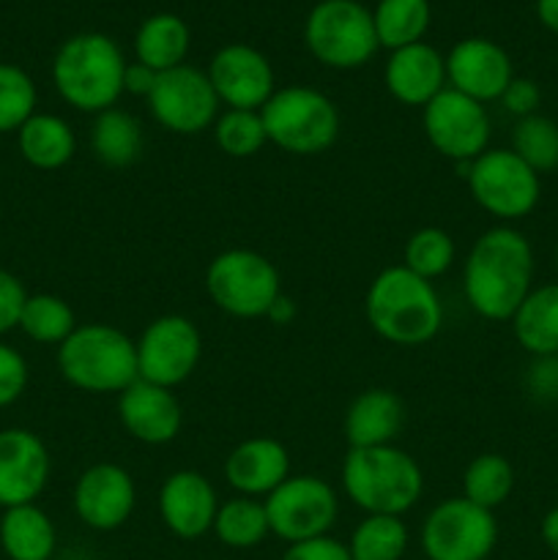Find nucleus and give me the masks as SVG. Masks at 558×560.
Instances as JSON below:
<instances>
[{
  "instance_id": "f704fd0d",
  "label": "nucleus",
  "mask_w": 558,
  "mask_h": 560,
  "mask_svg": "<svg viewBox=\"0 0 558 560\" xmlns=\"http://www.w3.org/2000/svg\"><path fill=\"white\" fill-rule=\"evenodd\" d=\"M454 255H457V246L446 230L421 228L405 241L403 266L414 271L416 277L432 282L454 266Z\"/></svg>"
},
{
  "instance_id": "2f4dec72",
  "label": "nucleus",
  "mask_w": 558,
  "mask_h": 560,
  "mask_svg": "<svg viewBox=\"0 0 558 560\" xmlns=\"http://www.w3.org/2000/svg\"><path fill=\"white\" fill-rule=\"evenodd\" d=\"M514 490V468L501 454H479L463 474V498L476 506L496 512L509 501Z\"/></svg>"
},
{
  "instance_id": "4468645a",
  "label": "nucleus",
  "mask_w": 558,
  "mask_h": 560,
  "mask_svg": "<svg viewBox=\"0 0 558 560\" xmlns=\"http://www.w3.org/2000/svg\"><path fill=\"white\" fill-rule=\"evenodd\" d=\"M148 104L153 120L181 137L202 135L219 118V98L208 74L186 63L156 77Z\"/></svg>"
},
{
  "instance_id": "4c0bfd02",
  "label": "nucleus",
  "mask_w": 558,
  "mask_h": 560,
  "mask_svg": "<svg viewBox=\"0 0 558 560\" xmlns=\"http://www.w3.org/2000/svg\"><path fill=\"white\" fill-rule=\"evenodd\" d=\"M27 361L11 345L0 342V408H9L25 394L27 388Z\"/></svg>"
},
{
  "instance_id": "c85d7f7f",
  "label": "nucleus",
  "mask_w": 558,
  "mask_h": 560,
  "mask_svg": "<svg viewBox=\"0 0 558 560\" xmlns=\"http://www.w3.org/2000/svg\"><path fill=\"white\" fill-rule=\"evenodd\" d=\"M213 534L230 550H252V547L263 545L266 536L271 534L266 503L244 495H235L230 501L219 503L217 520H213Z\"/></svg>"
},
{
  "instance_id": "f257e3e1",
  "label": "nucleus",
  "mask_w": 558,
  "mask_h": 560,
  "mask_svg": "<svg viewBox=\"0 0 558 560\" xmlns=\"http://www.w3.org/2000/svg\"><path fill=\"white\" fill-rule=\"evenodd\" d=\"M534 290V249L512 224L485 230L463 262V293L470 312L492 323L512 320Z\"/></svg>"
},
{
  "instance_id": "f3484780",
  "label": "nucleus",
  "mask_w": 558,
  "mask_h": 560,
  "mask_svg": "<svg viewBox=\"0 0 558 560\" xmlns=\"http://www.w3.org/2000/svg\"><path fill=\"white\" fill-rule=\"evenodd\" d=\"M53 459L47 443L31 430H0V509L36 503L47 490Z\"/></svg>"
},
{
  "instance_id": "aec40b11",
  "label": "nucleus",
  "mask_w": 558,
  "mask_h": 560,
  "mask_svg": "<svg viewBox=\"0 0 558 560\" xmlns=\"http://www.w3.org/2000/svg\"><path fill=\"white\" fill-rule=\"evenodd\" d=\"M446 80L476 102H498L514 80L512 60L490 38H465L449 52Z\"/></svg>"
},
{
  "instance_id": "a19ab883",
  "label": "nucleus",
  "mask_w": 558,
  "mask_h": 560,
  "mask_svg": "<svg viewBox=\"0 0 558 560\" xmlns=\"http://www.w3.org/2000/svg\"><path fill=\"white\" fill-rule=\"evenodd\" d=\"M525 386H528L531 397L539 402H556L558 399V355H542L534 359L525 375Z\"/></svg>"
},
{
  "instance_id": "e433bc0d",
  "label": "nucleus",
  "mask_w": 558,
  "mask_h": 560,
  "mask_svg": "<svg viewBox=\"0 0 558 560\" xmlns=\"http://www.w3.org/2000/svg\"><path fill=\"white\" fill-rule=\"evenodd\" d=\"M38 93L31 74L14 63H0V135L20 131L36 115Z\"/></svg>"
},
{
  "instance_id": "ddd939ff",
  "label": "nucleus",
  "mask_w": 558,
  "mask_h": 560,
  "mask_svg": "<svg viewBox=\"0 0 558 560\" xmlns=\"http://www.w3.org/2000/svg\"><path fill=\"white\" fill-rule=\"evenodd\" d=\"M421 129L427 142L449 162H474L490 148V115L485 104L454 88H443L421 107Z\"/></svg>"
},
{
  "instance_id": "7ed1b4c3",
  "label": "nucleus",
  "mask_w": 558,
  "mask_h": 560,
  "mask_svg": "<svg viewBox=\"0 0 558 560\" xmlns=\"http://www.w3.org/2000/svg\"><path fill=\"white\" fill-rule=\"evenodd\" d=\"M342 487L348 501L364 514L403 517L425 492L419 463L399 446L348 448L342 463Z\"/></svg>"
},
{
  "instance_id": "9d476101",
  "label": "nucleus",
  "mask_w": 558,
  "mask_h": 560,
  "mask_svg": "<svg viewBox=\"0 0 558 560\" xmlns=\"http://www.w3.org/2000/svg\"><path fill=\"white\" fill-rule=\"evenodd\" d=\"M427 560H487L498 545L496 514L460 498H446L425 517L419 534Z\"/></svg>"
},
{
  "instance_id": "37998d69",
  "label": "nucleus",
  "mask_w": 558,
  "mask_h": 560,
  "mask_svg": "<svg viewBox=\"0 0 558 560\" xmlns=\"http://www.w3.org/2000/svg\"><path fill=\"white\" fill-rule=\"evenodd\" d=\"M156 71L148 69L142 63H126L124 74V93H131V96H151L153 85H156Z\"/></svg>"
},
{
  "instance_id": "a18cd8bd",
  "label": "nucleus",
  "mask_w": 558,
  "mask_h": 560,
  "mask_svg": "<svg viewBox=\"0 0 558 560\" xmlns=\"http://www.w3.org/2000/svg\"><path fill=\"white\" fill-rule=\"evenodd\" d=\"M536 14L547 31L558 33V0H536Z\"/></svg>"
},
{
  "instance_id": "de8ad7c7",
  "label": "nucleus",
  "mask_w": 558,
  "mask_h": 560,
  "mask_svg": "<svg viewBox=\"0 0 558 560\" xmlns=\"http://www.w3.org/2000/svg\"><path fill=\"white\" fill-rule=\"evenodd\" d=\"M556 271H558V246H556Z\"/></svg>"
},
{
  "instance_id": "a878e982",
  "label": "nucleus",
  "mask_w": 558,
  "mask_h": 560,
  "mask_svg": "<svg viewBox=\"0 0 558 560\" xmlns=\"http://www.w3.org/2000/svg\"><path fill=\"white\" fill-rule=\"evenodd\" d=\"M509 323L525 353L558 355V282L531 290Z\"/></svg>"
},
{
  "instance_id": "6ab92c4d",
  "label": "nucleus",
  "mask_w": 558,
  "mask_h": 560,
  "mask_svg": "<svg viewBox=\"0 0 558 560\" xmlns=\"http://www.w3.org/2000/svg\"><path fill=\"white\" fill-rule=\"evenodd\" d=\"M118 419L135 441L146 446H164L178 438L184 427V410L173 388L137 377L126 392L118 394Z\"/></svg>"
},
{
  "instance_id": "cd10ccee",
  "label": "nucleus",
  "mask_w": 558,
  "mask_h": 560,
  "mask_svg": "<svg viewBox=\"0 0 558 560\" xmlns=\"http://www.w3.org/2000/svg\"><path fill=\"white\" fill-rule=\"evenodd\" d=\"M146 135L142 124L126 109H104L91 129V151L107 167H129L142 156Z\"/></svg>"
},
{
  "instance_id": "c9c22d12",
  "label": "nucleus",
  "mask_w": 558,
  "mask_h": 560,
  "mask_svg": "<svg viewBox=\"0 0 558 560\" xmlns=\"http://www.w3.org/2000/svg\"><path fill=\"white\" fill-rule=\"evenodd\" d=\"M213 137L224 156L249 159L263 151L268 142L266 126L257 109H228L213 124Z\"/></svg>"
},
{
  "instance_id": "412c9836",
  "label": "nucleus",
  "mask_w": 558,
  "mask_h": 560,
  "mask_svg": "<svg viewBox=\"0 0 558 560\" xmlns=\"http://www.w3.org/2000/svg\"><path fill=\"white\" fill-rule=\"evenodd\" d=\"M290 476V454L277 438H246L224 459V481L244 498H268Z\"/></svg>"
},
{
  "instance_id": "1a4fd4ad",
  "label": "nucleus",
  "mask_w": 558,
  "mask_h": 560,
  "mask_svg": "<svg viewBox=\"0 0 558 560\" xmlns=\"http://www.w3.org/2000/svg\"><path fill=\"white\" fill-rule=\"evenodd\" d=\"M306 47L332 69H359L375 55L372 14L356 0H323L306 20Z\"/></svg>"
},
{
  "instance_id": "20e7f679",
  "label": "nucleus",
  "mask_w": 558,
  "mask_h": 560,
  "mask_svg": "<svg viewBox=\"0 0 558 560\" xmlns=\"http://www.w3.org/2000/svg\"><path fill=\"white\" fill-rule=\"evenodd\" d=\"M124 52L102 33H80L69 38L53 60L55 91L69 107L88 115L115 107L124 96Z\"/></svg>"
},
{
  "instance_id": "bb28decb",
  "label": "nucleus",
  "mask_w": 558,
  "mask_h": 560,
  "mask_svg": "<svg viewBox=\"0 0 558 560\" xmlns=\"http://www.w3.org/2000/svg\"><path fill=\"white\" fill-rule=\"evenodd\" d=\"M191 33L186 22L175 14H153L140 25L135 38L137 63L148 66L156 74L184 66L189 52Z\"/></svg>"
},
{
  "instance_id": "423d86ee",
  "label": "nucleus",
  "mask_w": 558,
  "mask_h": 560,
  "mask_svg": "<svg viewBox=\"0 0 558 560\" xmlns=\"http://www.w3.org/2000/svg\"><path fill=\"white\" fill-rule=\"evenodd\" d=\"M268 142L293 156H317L339 137V109L326 93L306 85L274 91L260 109Z\"/></svg>"
},
{
  "instance_id": "a211bd4d",
  "label": "nucleus",
  "mask_w": 558,
  "mask_h": 560,
  "mask_svg": "<svg viewBox=\"0 0 558 560\" xmlns=\"http://www.w3.org/2000/svg\"><path fill=\"white\" fill-rule=\"evenodd\" d=\"M156 506L170 534L184 541H195L213 530L219 498L211 479L200 470H175L159 487Z\"/></svg>"
},
{
  "instance_id": "58836bf2",
  "label": "nucleus",
  "mask_w": 558,
  "mask_h": 560,
  "mask_svg": "<svg viewBox=\"0 0 558 560\" xmlns=\"http://www.w3.org/2000/svg\"><path fill=\"white\" fill-rule=\"evenodd\" d=\"M27 301L25 284L20 282V277H14L11 271L0 268V337H5L9 331L20 328V315L22 306Z\"/></svg>"
},
{
  "instance_id": "b1692460",
  "label": "nucleus",
  "mask_w": 558,
  "mask_h": 560,
  "mask_svg": "<svg viewBox=\"0 0 558 560\" xmlns=\"http://www.w3.org/2000/svg\"><path fill=\"white\" fill-rule=\"evenodd\" d=\"M0 547L9 560H49L58 550V530L36 503L3 509Z\"/></svg>"
},
{
  "instance_id": "f03ea898",
  "label": "nucleus",
  "mask_w": 558,
  "mask_h": 560,
  "mask_svg": "<svg viewBox=\"0 0 558 560\" xmlns=\"http://www.w3.org/2000/svg\"><path fill=\"white\" fill-rule=\"evenodd\" d=\"M364 315L372 331L399 348H416L438 337L443 304L432 282L416 277L399 262L372 279L364 299Z\"/></svg>"
},
{
  "instance_id": "c756f323",
  "label": "nucleus",
  "mask_w": 558,
  "mask_h": 560,
  "mask_svg": "<svg viewBox=\"0 0 558 560\" xmlns=\"http://www.w3.org/2000/svg\"><path fill=\"white\" fill-rule=\"evenodd\" d=\"M408 525L392 514H367L348 541L350 560H403L408 552Z\"/></svg>"
},
{
  "instance_id": "6e6552de",
  "label": "nucleus",
  "mask_w": 558,
  "mask_h": 560,
  "mask_svg": "<svg viewBox=\"0 0 558 560\" xmlns=\"http://www.w3.org/2000/svg\"><path fill=\"white\" fill-rule=\"evenodd\" d=\"M465 184L476 206L503 224L534 213L542 200V175H536L512 148H487L470 162Z\"/></svg>"
},
{
  "instance_id": "f8f14e48",
  "label": "nucleus",
  "mask_w": 558,
  "mask_h": 560,
  "mask_svg": "<svg viewBox=\"0 0 558 560\" xmlns=\"http://www.w3.org/2000/svg\"><path fill=\"white\" fill-rule=\"evenodd\" d=\"M137 342V377L175 388L191 377L202 355L200 328L184 315H162L146 326Z\"/></svg>"
},
{
  "instance_id": "5701e85b",
  "label": "nucleus",
  "mask_w": 558,
  "mask_h": 560,
  "mask_svg": "<svg viewBox=\"0 0 558 560\" xmlns=\"http://www.w3.org/2000/svg\"><path fill=\"white\" fill-rule=\"evenodd\" d=\"M405 427V405L388 388H367L345 410V441L350 448L392 446Z\"/></svg>"
},
{
  "instance_id": "9b49d317",
  "label": "nucleus",
  "mask_w": 558,
  "mask_h": 560,
  "mask_svg": "<svg viewBox=\"0 0 558 560\" xmlns=\"http://www.w3.org/2000/svg\"><path fill=\"white\" fill-rule=\"evenodd\" d=\"M266 514L271 534L288 545L328 536L339 514V498L321 476H288L266 498Z\"/></svg>"
},
{
  "instance_id": "dca6fc26",
  "label": "nucleus",
  "mask_w": 558,
  "mask_h": 560,
  "mask_svg": "<svg viewBox=\"0 0 558 560\" xmlns=\"http://www.w3.org/2000/svg\"><path fill=\"white\" fill-rule=\"evenodd\" d=\"M206 74L217 91L219 104H228V109H257L260 113L277 91L271 63L249 44H228L219 49Z\"/></svg>"
},
{
  "instance_id": "72a5a7b5",
  "label": "nucleus",
  "mask_w": 558,
  "mask_h": 560,
  "mask_svg": "<svg viewBox=\"0 0 558 560\" xmlns=\"http://www.w3.org/2000/svg\"><path fill=\"white\" fill-rule=\"evenodd\" d=\"M512 151L536 175L553 173L558 170V124L539 113L520 118L512 129Z\"/></svg>"
},
{
  "instance_id": "39448f33",
  "label": "nucleus",
  "mask_w": 558,
  "mask_h": 560,
  "mask_svg": "<svg viewBox=\"0 0 558 560\" xmlns=\"http://www.w3.org/2000/svg\"><path fill=\"white\" fill-rule=\"evenodd\" d=\"M58 370L71 388L120 394L137 381V342L109 323H85L58 345Z\"/></svg>"
},
{
  "instance_id": "7c9ffc66",
  "label": "nucleus",
  "mask_w": 558,
  "mask_h": 560,
  "mask_svg": "<svg viewBox=\"0 0 558 560\" xmlns=\"http://www.w3.org/2000/svg\"><path fill=\"white\" fill-rule=\"evenodd\" d=\"M372 22H375L377 44L394 52V49L421 42L430 27V3L427 0H381Z\"/></svg>"
},
{
  "instance_id": "473e14b6",
  "label": "nucleus",
  "mask_w": 558,
  "mask_h": 560,
  "mask_svg": "<svg viewBox=\"0 0 558 560\" xmlns=\"http://www.w3.org/2000/svg\"><path fill=\"white\" fill-rule=\"evenodd\" d=\"M80 326L69 301L53 293L27 295L20 315V331L38 345H63Z\"/></svg>"
},
{
  "instance_id": "0eeeda50",
  "label": "nucleus",
  "mask_w": 558,
  "mask_h": 560,
  "mask_svg": "<svg viewBox=\"0 0 558 560\" xmlns=\"http://www.w3.org/2000/svg\"><path fill=\"white\" fill-rule=\"evenodd\" d=\"M206 293L224 315L255 320L282 299V277L260 252L224 249L208 262Z\"/></svg>"
},
{
  "instance_id": "2eb2a0df",
  "label": "nucleus",
  "mask_w": 558,
  "mask_h": 560,
  "mask_svg": "<svg viewBox=\"0 0 558 560\" xmlns=\"http://www.w3.org/2000/svg\"><path fill=\"white\" fill-rule=\"evenodd\" d=\"M71 506L77 517L98 534L124 528L137 506L135 479L115 463L91 465L74 481Z\"/></svg>"
},
{
  "instance_id": "79ce46f5",
  "label": "nucleus",
  "mask_w": 558,
  "mask_h": 560,
  "mask_svg": "<svg viewBox=\"0 0 558 560\" xmlns=\"http://www.w3.org/2000/svg\"><path fill=\"white\" fill-rule=\"evenodd\" d=\"M279 560H350V552L348 545H342V541L332 539V536H321V539L290 545Z\"/></svg>"
},
{
  "instance_id": "4be33fe9",
  "label": "nucleus",
  "mask_w": 558,
  "mask_h": 560,
  "mask_svg": "<svg viewBox=\"0 0 558 560\" xmlns=\"http://www.w3.org/2000/svg\"><path fill=\"white\" fill-rule=\"evenodd\" d=\"M386 88L399 104L427 107L446 88V60L425 42L394 49L386 63Z\"/></svg>"
},
{
  "instance_id": "ea45409f",
  "label": "nucleus",
  "mask_w": 558,
  "mask_h": 560,
  "mask_svg": "<svg viewBox=\"0 0 558 560\" xmlns=\"http://www.w3.org/2000/svg\"><path fill=\"white\" fill-rule=\"evenodd\" d=\"M498 102L503 104V109H507V113H512L514 118L520 120V118H528V115L539 113L542 91L534 80H528V77H514Z\"/></svg>"
},
{
  "instance_id": "49530a36",
  "label": "nucleus",
  "mask_w": 558,
  "mask_h": 560,
  "mask_svg": "<svg viewBox=\"0 0 558 560\" xmlns=\"http://www.w3.org/2000/svg\"><path fill=\"white\" fill-rule=\"evenodd\" d=\"M293 317H295V304L288 299V295L282 293V299H279L277 304L271 306V312H268V320L279 323V326H288V323L293 320Z\"/></svg>"
},
{
  "instance_id": "393cba45",
  "label": "nucleus",
  "mask_w": 558,
  "mask_h": 560,
  "mask_svg": "<svg viewBox=\"0 0 558 560\" xmlns=\"http://www.w3.org/2000/svg\"><path fill=\"white\" fill-rule=\"evenodd\" d=\"M20 156L36 170H60L74 159L77 135L69 120L53 113H36L16 131Z\"/></svg>"
},
{
  "instance_id": "c03bdc74",
  "label": "nucleus",
  "mask_w": 558,
  "mask_h": 560,
  "mask_svg": "<svg viewBox=\"0 0 558 560\" xmlns=\"http://www.w3.org/2000/svg\"><path fill=\"white\" fill-rule=\"evenodd\" d=\"M542 541H545L547 550L553 552V556H558V506L550 509V512L542 517Z\"/></svg>"
}]
</instances>
